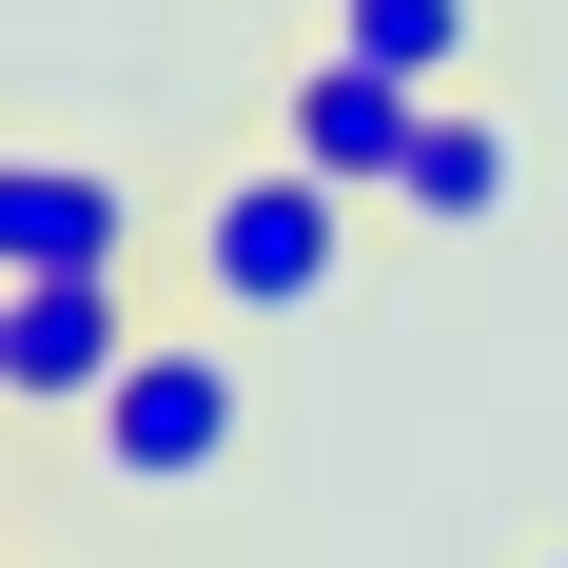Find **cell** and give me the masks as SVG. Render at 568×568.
<instances>
[{
    "label": "cell",
    "instance_id": "6da1fadb",
    "mask_svg": "<svg viewBox=\"0 0 568 568\" xmlns=\"http://www.w3.org/2000/svg\"><path fill=\"white\" fill-rule=\"evenodd\" d=\"M196 294H216V314H314V294H353V196L314 158L235 176L216 216H196Z\"/></svg>",
    "mask_w": 568,
    "mask_h": 568
},
{
    "label": "cell",
    "instance_id": "7a4b0ae2",
    "mask_svg": "<svg viewBox=\"0 0 568 568\" xmlns=\"http://www.w3.org/2000/svg\"><path fill=\"white\" fill-rule=\"evenodd\" d=\"M79 432H99V470H118V490H216V470H235V353L138 334V353H118V393L79 412Z\"/></svg>",
    "mask_w": 568,
    "mask_h": 568
},
{
    "label": "cell",
    "instance_id": "3957f363",
    "mask_svg": "<svg viewBox=\"0 0 568 568\" xmlns=\"http://www.w3.org/2000/svg\"><path fill=\"white\" fill-rule=\"evenodd\" d=\"M412 118H432L412 79H373L353 40H314V59H294V99H275V158H314L334 196H393V158H412Z\"/></svg>",
    "mask_w": 568,
    "mask_h": 568
},
{
    "label": "cell",
    "instance_id": "277c9868",
    "mask_svg": "<svg viewBox=\"0 0 568 568\" xmlns=\"http://www.w3.org/2000/svg\"><path fill=\"white\" fill-rule=\"evenodd\" d=\"M20 294V353H0V412H99L118 353H138V294L118 275H0Z\"/></svg>",
    "mask_w": 568,
    "mask_h": 568
},
{
    "label": "cell",
    "instance_id": "5b68a950",
    "mask_svg": "<svg viewBox=\"0 0 568 568\" xmlns=\"http://www.w3.org/2000/svg\"><path fill=\"white\" fill-rule=\"evenodd\" d=\"M138 255V196L99 158H0V275H118Z\"/></svg>",
    "mask_w": 568,
    "mask_h": 568
},
{
    "label": "cell",
    "instance_id": "8992f818",
    "mask_svg": "<svg viewBox=\"0 0 568 568\" xmlns=\"http://www.w3.org/2000/svg\"><path fill=\"white\" fill-rule=\"evenodd\" d=\"M510 176H529V138L490 99H432L412 118V158H393V216H432V235H490L510 216Z\"/></svg>",
    "mask_w": 568,
    "mask_h": 568
},
{
    "label": "cell",
    "instance_id": "52a82bcc",
    "mask_svg": "<svg viewBox=\"0 0 568 568\" xmlns=\"http://www.w3.org/2000/svg\"><path fill=\"white\" fill-rule=\"evenodd\" d=\"M334 40L373 59V79H412V99H452L470 79V0H334Z\"/></svg>",
    "mask_w": 568,
    "mask_h": 568
},
{
    "label": "cell",
    "instance_id": "ba28073f",
    "mask_svg": "<svg viewBox=\"0 0 568 568\" xmlns=\"http://www.w3.org/2000/svg\"><path fill=\"white\" fill-rule=\"evenodd\" d=\"M0 353H20V294H0Z\"/></svg>",
    "mask_w": 568,
    "mask_h": 568
},
{
    "label": "cell",
    "instance_id": "9c48e42d",
    "mask_svg": "<svg viewBox=\"0 0 568 568\" xmlns=\"http://www.w3.org/2000/svg\"><path fill=\"white\" fill-rule=\"evenodd\" d=\"M529 568H568V549H529Z\"/></svg>",
    "mask_w": 568,
    "mask_h": 568
}]
</instances>
